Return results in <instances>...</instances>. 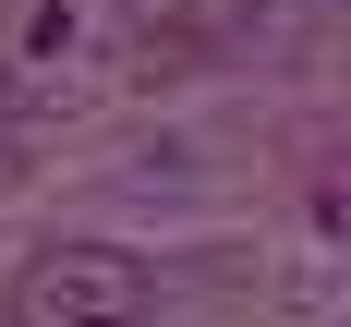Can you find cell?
Listing matches in <instances>:
<instances>
[{
	"label": "cell",
	"mask_w": 351,
	"mask_h": 327,
	"mask_svg": "<svg viewBox=\"0 0 351 327\" xmlns=\"http://www.w3.org/2000/svg\"><path fill=\"white\" fill-rule=\"evenodd\" d=\"M0 315L12 327H145L158 315V279L121 243H36L12 267V291H0Z\"/></svg>",
	"instance_id": "obj_1"
}]
</instances>
